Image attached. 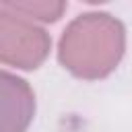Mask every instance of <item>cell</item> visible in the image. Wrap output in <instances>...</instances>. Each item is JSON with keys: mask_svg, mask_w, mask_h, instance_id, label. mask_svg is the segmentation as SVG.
Here are the masks:
<instances>
[{"mask_svg": "<svg viewBox=\"0 0 132 132\" xmlns=\"http://www.w3.org/2000/svg\"><path fill=\"white\" fill-rule=\"evenodd\" d=\"M126 52V27L109 12L91 10L74 16L60 35L58 60L76 78L109 76Z\"/></svg>", "mask_w": 132, "mask_h": 132, "instance_id": "cell-1", "label": "cell"}, {"mask_svg": "<svg viewBox=\"0 0 132 132\" xmlns=\"http://www.w3.org/2000/svg\"><path fill=\"white\" fill-rule=\"evenodd\" d=\"M52 50L50 33L35 21L0 4V64L35 70Z\"/></svg>", "mask_w": 132, "mask_h": 132, "instance_id": "cell-2", "label": "cell"}, {"mask_svg": "<svg viewBox=\"0 0 132 132\" xmlns=\"http://www.w3.org/2000/svg\"><path fill=\"white\" fill-rule=\"evenodd\" d=\"M35 116V93L31 85L0 70V132H27Z\"/></svg>", "mask_w": 132, "mask_h": 132, "instance_id": "cell-3", "label": "cell"}, {"mask_svg": "<svg viewBox=\"0 0 132 132\" xmlns=\"http://www.w3.org/2000/svg\"><path fill=\"white\" fill-rule=\"evenodd\" d=\"M0 4L35 23H56L68 8V4L60 0H4Z\"/></svg>", "mask_w": 132, "mask_h": 132, "instance_id": "cell-4", "label": "cell"}]
</instances>
